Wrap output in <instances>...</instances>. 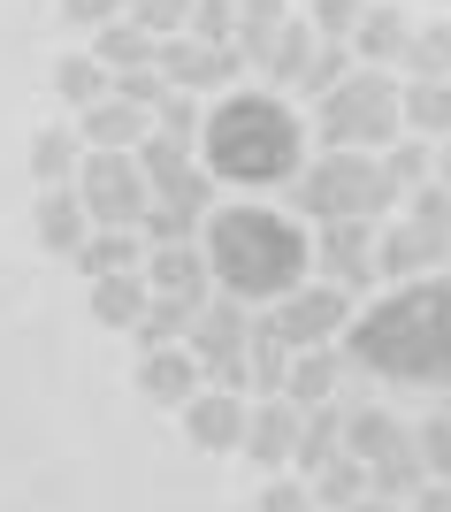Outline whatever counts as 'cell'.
Here are the masks:
<instances>
[{"instance_id":"obj_48","label":"cell","mask_w":451,"mask_h":512,"mask_svg":"<svg viewBox=\"0 0 451 512\" xmlns=\"http://www.w3.org/2000/svg\"><path fill=\"white\" fill-rule=\"evenodd\" d=\"M352 512H398V505H390V497H360Z\"/></svg>"},{"instance_id":"obj_5","label":"cell","mask_w":451,"mask_h":512,"mask_svg":"<svg viewBox=\"0 0 451 512\" xmlns=\"http://www.w3.org/2000/svg\"><path fill=\"white\" fill-rule=\"evenodd\" d=\"M329 153H390L406 138V115H398V85L383 69H352L337 92L322 100V130H314Z\"/></svg>"},{"instance_id":"obj_40","label":"cell","mask_w":451,"mask_h":512,"mask_svg":"<svg viewBox=\"0 0 451 512\" xmlns=\"http://www.w3.org/2000/svg\"><path fill=\"white\" fill-rule=\"evenodd\" d=\"M352 77V46H322L314 62H306V77H299V92H314V100H329V92Z\"/></svg>"},{"instance_id":"obj_31","label":"cell","mask_w":451,"mask_h":512,"mask_svg":"<svg viewBox=\"0 0 451 512\" xmlns=\"http://www.w3.org/2000/svg\"><path fill=\"white\" fill-rule=\"evenodd\" d=\"M54 92H62V100L85 115V107L108 100V69L92 62V54H62V62H54Z\"/></svg>"},{"instance_id":"obj_18","label":"cell","mask_w":451,"mask_h":512,"mask_svg":"<svg viewBox=\"0 0 451 512\" xmlns=\"http://www.w3.org/2000/svg\"><path fill=\"white\" fill-rule=\"evenodd\" d=\"M146 130H153V115H138V107H123V100H100V107L77 115V138H85L92 153H138Z\"/></svg>"},{"instance_id":"obj_29","label":"cell","mask_w":451,"mask_h":512,"mask_svg":"<svg viewBox=\"0 0 451 512\" xmlns=\"http://www.w3.org/2000/svg\"><path fill=\"white\" fill-rule=\"evenodd\" d=\"M146 276H108V283H92V314L108 321V329H138L146 321Z\"/></svg>"},{"instance_id":"obj_36","label":"cell","mask_w":451,"mask_h":512,"mask_svg":"<svg viewBox=\"0 0 451 512\" xmlns=\"http://www.w3.org/2000/svg\"><path fill=\"white\" fill-rule=\"evenodd\" d=\"M123 16L161 46V39H184V31H192V0H123Z\"/></svg>"},{"instance_id":"obj_17","label":"cell","mask_w":451,"mask_h":512,"mask_svg":"<svg viewBox=\"0 0 451 512\" xmlns=\"http://www.w3.org/2000/svg\"><path fill=\"white\" fill-rule=\"evenodd\" d=\"M138 390H146L153 406H176V413H184L199 390H207V375H199V360L176 344V352H146V360H138Z\"/></svg>"},{"instance_id":"obj_6","label":"cell","mask_w":451,"mask_h":512,"mask_svg":"<svg viewBox=\"0 0 451 512\" xmlns=\"http://www.w3.org/2000/svg\"><path fill=\"white\" fill-rule=\"evenodd\" d=\"M77 199H85L92 230H138L153 207V184L138 176L130 153H85V169H77Z\"/></svg>"},{"instance_id":"obj_26","label":"cell","mask_w":451,"mask_h":512,"mask_svg":"<svg viewBox=\"0 0 451 512\" xmlns=\"http://www.w3.org/2000/svg\"><path fill=\"white\" fill-rule=\"evenodd\" d=\"M92 62L108 69V77H123V69H153V39L130 16H115L108 31H92Z\"/></svg>"},{"instance_id":"obj_20","label":"cell","mask_w":451,"mask_h":512,"mask_svg":"<svg viewBox=\"0 0 451 512\" xmlns=\"http://www.w3.org/2000/svg\"><path fill=\"white\" fill-rule=\"evenodd\" d=\"M406 444H413V428H406V421H390V413H375V406L344 413V451H352V459H360L367 474L383 467L390 451H406Z\"/></svg>"},{"instance_id":"obj_19","label":"cell","mask_w":451,"mask_h":512,"mask_svg":"<svg viewBox=\"0 0 451 512\" xmlns=\"http://www.w3.org/2000/svg\"><path fill=\"white\" fill-rule=\"evenodd\" d=\"M77 268H85L92 283H108V276H146V237H138V230H92L85 245H77Z\"/></svg>"},{"instance_id":"obj_9","label":"cell","mask_w":451,"mask_h":512,"mask_svg":"<svg viewBox=\"0 0 451 512\" xmlns=\"http://www.w3.org/2000/svg\"><path fill=\"white\" fill-rule=\"evenodd\" d=\"M344 314H352V299L329 291V283H314V291H291L268 321H276V337L291 352H329V337H344Z\"/></svg>"},{"instance_id":"obj_2","label":"cell","mask_w":451,"mask_h":512,"mask_svg":"<svg viewBox=\"0 0 451 512\" xmlns=\"http://www.w3.org/2000/svg\"><path fill=\"white\" fill-rule=\"evenodd\" d=\"M199 253L222 299H291L299 276L314 268V237L276 207H215L199 230Z\"/></svg>"},{"instance_id":"obj_16","label":"cell","mask_w":451,"mask_h":512,"mask_svg":"<svg viewBox=\"0 0 451 512\" xmlns=\"http://www.w3.org/2000/svg\"><path fill=\"white\" fill-rule=\"evenodd\" d=\"M245 421H253V406L245 398H230V390H199L192 406H184V428H192L199 451H230L245 444Z\"/></svg>"},{"instance_id":"obj_13","label":"cell","mask_w":451,"mask_h":512,"mask_svg":"<svg viewBox=\"0 0 451 512\" xmlns=\"http://www.w3.org/2000/svg\"><path fill=\"white\" fill-rule=\"evenodd\" d=\"M146 299H169V306H207V253L199 245H161L146 253Z\"/></svg>"},{"instance_id":"obj_12","label":"cell","mask_w":451,"mask_h":512,"mask_svg":"<svg viewBox=\"0 0 451 512\" xmlns=\"http://www.w3.org/2000/svg\"><path fill=\"white\" fill-rule=\"evenodd\" d=\"M436 260H451V237L421 230V222H390L375 237V276H390V283H421Z\"/></svg>"},{"instance_id":"obj_37","label":"cell","mask_w":451,"mask_h":512,"mask_svg":"<svg viewBox=\"0 0 451 512\" xmlns=\"http://www.w3.org/2000/svg\"><path fill=\"white\" fill-rule=\"evenodd\" d=\"M383 176H390V192H421V184H436V153L421 138H398L383 153Z\"/></svg>"},{"instance_id":"obj_46","label":"cell","mask_w":451,"mask_h":512,"mask_svg":"<svg viewBox=\"0 0 451 512\" xmlns=\"http://www.w3.org/2000/svg\"><path fill=\"white\" fill-rule=\"evenodd\" d=\"M413 512H451V482H429V490L413 497Z\"/></svg>"},{"instance_id":"obj_39","label":"cell","mask_w":451,"mask_h":512,"mask_svg":"<svg viewBox=\"0 0 451 512\" xmlns=\"http://www.w3.org/2000/svg\"><path fill=\"white\" fill-rule=\"evenodd\" d=\"M199 46H237V0H192V31Z\"/></svg>"},{"instance_id":"obj_33","label":"cell","mask_w":451,"mask_h":512,"mask_svg":"<svg viewBox=\"0 0 451 512\" xmlns=\"http://www.w3.org/2000/svg\"><path fill=\"white\" fill-rule=\"evenodd\" d=\"M130 337H138V360H146V352H176V344L192 337V306H169V299H153V306H146V321H138Z\"/></svg>"},{"instance_id":"obj_49","label":"cell","mask_w":451,"mask_h":512,"mask_svg":"<svg viewBox=\"0 0 451 512\" xmlns=\"http://www.w3.org/2000/svg\"><path fill=\"white\" fill-rule=\"evenodd\" d=\"M237 8H260V0H237Z\"/></svg>"},{"instance_id":"obj_15","label":"cell","mask_w":451,"mask_h":512,"mask_svg":"<svg viewBox=\"0 0 451 512\" xmlns=\"http://www.w3.org/2000/svg\"><path fill=\"white\" fill-rule=\"evenodd\" d=\"M322 54V39H314V23L306 16H283L268 39H260V54H253V69L268 77V85H299L306 77V62Z\"/></svg>"},{"instance_id":"obj_41","label":"cell","mask_w":451,"mask_h":512,"mask_svg":"<svg viewBox=\"0 0 451 512\" xmlns=\"http://www.w3.org/2000/svg\"><path fill=\"white\" fill-rule=\"evenodd\" d=\"M413 444H421V467H429V482H451V413L421 421V428H413Z\"/></svg>"},{"instance_id":"obj_4","label":"cell","mask_w":451,"mask_h":512,"mask_svg":"<svg viewBox=\"0 0 451 512\" xmlns=\"http://www.w3.org/2000/svg\"><path fill=\"white\" fill-rule=\"evenodd\" d=\"M291 207L314 222H383L398 192L383 176V153H322L314 169L291 176Z\"/></svg>"},{"instance_id":"obj_34","label":"cell","mask_w":451,"mask_h":512,"mask_svg":"<svg viewBox=\"0 0 451 512\" xmlns=\"http://www.w3.org/2000/svg\"><path fill=\"white\" fill-rule=\"evenodd\" d=\"M421 490H429V467H421V444L390 451L383 467H375V497H390V505H413Z\"/></svg>"},{"instance_id":"obj_27","label":"cell","mask_w":451,"mask_h":512,"mask_svg":"<svg viewBox=\"0 0 451 512\" xmlns=\"http://www.w3.org/2000/svg\"><path fill=\"white\" fill-rule=\"evenodd\" d=\"M245 375H253L260 398H283V383H291V344L276 337V321H253V352H245Z\"/></svg>"},{"instance_id":"obj_22","label":"cell","mask_w":451,"mask_h":512,"mask_svg":"<svg viewBox=\"0 0 451 512\" xmlns=\"http://www.w3.org/2000/svg\"><path fill=\"white\" fill-rule=\"evenodd\" d=\"M337 375H344V352H291V383H283V398L299 413L329 406L337 398Z\"/></svg>"},{"instance_id":"obj_47","label":"cell","mask_w":451,"mask_h":512,"mask_svg":"<svg viewBox=\"0 0 451 512\" xmlns=\"http://www.w3.org/2000/svg\"><path fill=\"white\" fill-rule=\"evenodd\" d=\"M436 184H444V192H451V138H444V146H436Z\"/></svg>"},{"instance_id":"obj_7","label":"cell","mask_w":451,"mask_h":512,"mask_svg":"<svg viewBox=\"0 0 451 512\" xmlns=\"http://www.w3.org/2000/svg\"><path fill=\"white\" fill-rule=\"evenodd\" d=\"M184 352L199 360V375H207V390H253V375H245V352H253V321L237 314L230 299L199 306L192 314V337H184Z\"/></svg>"},{"instance_id":"obj_11","label":"cell","mask_w":451,"mask_h":512,"mask_svg":"<svg viewBox=\"0 0 451 512\" xmlns=\"http://www.w3.org/2000/svg\"><path fill=\"white\" fill-rule=\"evenodd\" d=\"M314 268L329 276V291H367L375 283V222H322L314 237Z\"/></svg>"},{"instance_id":"obj_1","label":"cell","mask_w":451,"mask_h":512,"mask_svg":"<svg viewBox=\"0 0 451 512\" xmlns=\"http://www.w3.org/2000/svg\"><path fill=\"white\" fill-rule=\"evenodd\" d=\"M344 360H360L383 383L451 390V276L398 283L383 306H367L344 337Z\"/></svg>"},{"instance_id":"obj_23","label":"cell","mask_w":451,"mask_h":512,"mask_svg":"<svg viewBox=\"0 0 451 512\" xmlns=\"http://www.w3.org/2000/svg\"><path fill=\"white\" fill-rule=\"evenodd\" d=\"M306 490H314V505H322V512H352L360 497H375V474H367L352 451H337V459H329V467L314 474Z\"/></svg>"},{"instance_id":"obj_44","label":"cell","mask_w":451,"mask_h":512,"mask_svg":"<svg viewBox=\"0 0 451 512\" xmlns=\"http://www.w3.org/2000/svg\"><path fill=\"white\" fill-rule=\"evenodd\" d=\"M260 512H314V490H306L299 474H276V482L260 490Z\"/></svg>"},{"instance_id":"obj_10","label":"cell","mask_w":451,"mask_h":512,"mask_svg":"<svg viewBox=\"0 0 451 512\" xmlns=\"http://www.w3.org/2000/svg\"><path fill=\"white\" fill-rule=\"evenodd\" d=\"M153 69L169 92H207V85H230L237 69H253L237 46H199V39H161L153 46Z\"/></svg>"},{"instance_id":"obj_14","label":"cell","mask_w":451,"mask_h":512,"mask_svg":"<svg viewBox=\"0 0 451 512\" xmlns=\"http://www.w3.org/2000/svg\"><path fill=\"white\" fill-rule=\"evenodd\" d=\"M299 421L306 413L291 398H260L253 421H245V451H253L268 474H291V451H299Z\"/></svg>"},{"instance_id":"obj_25","label":"cell","mask_w":451,"mask_h":512,"mask_svg":"<svg viewBox=\"0 0 451 512\" xmlns=\"http://www.w3.org/2000/svg\"><path fill=\"white\" fill-rule=\"evenodd\" d=\"M337 451H344V413H337V406H314V413L299 421V451H291V467L314 482V474H322Z\"/></svg>"},{"instance_id":"obj_43","label":"cell","mask_w":451,"mask_h":512,"mask_svg":"<svg viewBox=\"0 0 451 512\" xmlns=\"http://www.w3.org/2000/svg\"><path fill=\"white\" fill-rule=\"evenodd\" d=\"M406 222H421V230L451 237V192H444V184H421V192H413V214H406Z\"/></svg>"},{"instance_id":"obj_50","label":"cell","mask_w":451,"mask_h":512,"mask_svg":"<svg viewBox=\"0 0 451 512\" xmlns=\"http://www.w3.org/2000/svg\"><path fill=\"white\" fill-rule=\"evenodd\" d=\"M444 413H451V406H444Z\"/></svg>"},{"instance_id":"obj_28","label":"cell","mask_w":451,"mask_h":512,"mask_svg":"<svg viewBox=\"0 0 451 512\" xmlns=\"http://www.w3.org/2000/svg\"><path fill=\"white\" fill-rule=\"evenodd\" d=\"M360 62L367 69H383V62H406V46H413V23L406 16H390V8H367L360 16Z\"/></svg>"},{"instance_id":"obj_32","label":"cell","mask_w":451,"mask_h":512,"mask_svg":"<svg viewBox=\"0 0 451 512\" xmlns=\"http://www.w3.org/2000/svg\"><path fill=\"white\" fill-rule=\"evenodd\" d=\"M398 115H406V138H421V130L451 138V85H406L398 92Z\"/></svg>"},{"instance_id":"obj_35","label":"cell","mask_w":451,"mask_h":512,"mask_svg":"<svg viewBox=\"0 0 451 512\" xmlns=\"http://www.w3.org/2000/svg\"><path fill=\"white\" fill-rule=\"evenodd\" d=\"M406 69H413V85H451V23H429V31H413Z\"/></svg>"},{"instance_id":"obj_21","label":"cell","mask_w":451,"mask_h":512,"mask_svg":"<svg viewBox=\"0 0 451 512\" xmlns=\"http://www.w3.org/2000/svg\"><path fill=\"white\" fill-rule=\"evenodd\" d=\"M39 237H46V253H69V260H77V245L92 237V214H85V199H77V184L39 199Z\"/></svg>"},{"instance_id":"obj_24","label":"cell","mask_w":451,"mask_h":512,"mask_svg":"<svg viewBox=\"0 0 451 512\" xmlns=\"http://www.w3.org/2000/svg\"><path fill=\"white\" fill-rule=\"evenodd\" d=\"M85 169V146H77V130H39L31 138V176H39L46 192H69Z\"/></svg>"},{"instance_id":"obj_45","label":"cell","mask_w":451,"mask_h":512,"mask_svg":"<svg viewBox=\"0 0 451 512\" xmlns=\"http://www.w3.org/2000/svg\"><path fill=\"white\" fill-rule=\"evenodd\" d=\"M69 23H85V31H108L115 16H123V0H62Z\"/></svg>"},{"instance_id":"obj_8","label":"cell","mask_w":451,"mask_h":512,"mask_svg":"<svg viewBox=\"0 0 451 512\" xmlns=\"http://www.w3.org/2000/svg\"><path fill=\"white\" fill-rule=\"evenodd\" d=\"M207 214H215V176H207V169H184L176 184L153 192L138 237H146V253H161V245H192V237L207 230Z\"/></svg>"},{"instance_id":"obj_38","label":"cell","mask_w":451,"mask_h":512,"mask_svg":"<svg viewBox=\"0 0 451 512\" xmlns=\"http://www.w3.org/2000/svg\"><path fill=\"white\" fill-rule=\"evenodd\" d=\"M360 16H367V0H314V16H306V23H314V39H322V46H352V39H360Z\"/></svg>"},{"instance_id":"obj_42","label":"cell","mask_w":451,"mask_h":512,"mask_svg":"<svg viewBox=\"0 0 451 512\" xmlns=\"http://www.w3.org/2000/svg\"><path fill=\"white\" fill-rule=\"evenodd\" d=\"M153 130H169V138H192V146H199V107H192V92H169V100L153 107Z\"/></svg>"},{"instance_id":"obj_30","label":"cell","mask_w":451,"mask_h":512,"mask_svg":"<svg viewBox=\"0 0 451 512\" xmlns=\"http://www.w3.org/2000/svg\"><path fill=\"white\" fill-rule=\"evenodd\" d=\"M192 153H199L192 138H169V130H146V146L130 153V161H138V176H146L153 192H161V184H176V176L192 169Z\"/></svg>"},{"instance_id":"obj_3","label":"cell","mask_w":451,"mask_h":512,"mask_svg":"<svg viewBox=\"0 0 451 512\" xmlns=\"http://www.w3.org/2000/svg\"><path fill=\"white\" fill-rule=\"evenodd\" d=\"M306 161V130L276 92H237L199 123V169L215 184H283Z\"/></svg>"}]
</instances>
